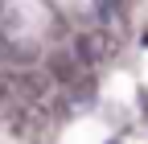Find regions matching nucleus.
I'll return each mask as SVG.
<instances>
[{"label": "nucleus", "instance_id": "nucleus-1", "mask_svg": "<svg viewBox=\"0 0 148 144\" xmlns=\"http://www.w3.org/2000/svg\"><path fill=\"white\" fill-rule=\"evenodd\" d=\"M74 49H78V62H99L103 53H107V45H103V37H99V33H90V37H78V45H74Z\"/></svg>", "mask_w": 148, "mask_h": 144}, {"label": "nucleus", "instance_id": "nucleus-2", "mask_svg": "<svg viewBox=\"0 0 148 144\" xmlns=\"http://www.w3.org/2000/svg\"><path fill=\"white\" fill-rule=\"evenodd\" d=\"M107 144H119V140H107Z\"/></svg>", "mask_w": 148, "mask_h": 144}]
</instances>
